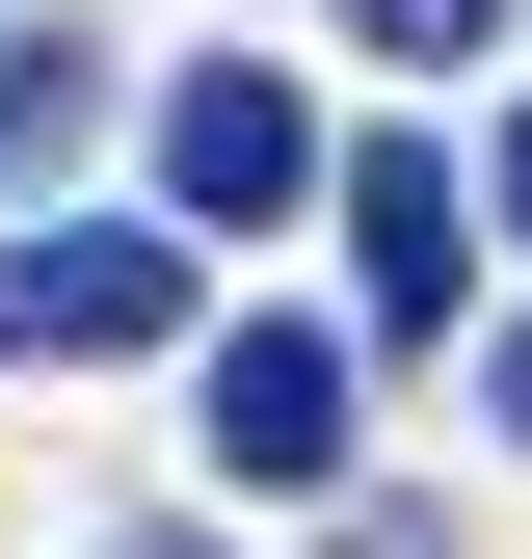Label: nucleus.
I'll return each mask as SVG.
<instances>
[{
	"label": "nucleus",
	"instance_id": "423d86ee",
	"mask_svg": "<svg viewBox=\"0 0 532 559\" xmlns=\"http://www.w3.org/2000/svg\"><path fill=\"white\" fill-rule=\"evenodd\" d=\"M347 27L399 53V81H426V53H480V27H506V0H347Z\"/></svg>",
	"mask_w": 532,
	"mask_h": 559
},
{
	"label": "nucleus",
	"instance_id": "0eeeda50",
	"mask_svg": "<svg viewBox=\"0 0 532 559\" xmlns=\"http://www.w3.org/2000/svg\"><path fill=\"white\" fill-rule=\"evenodd\" d=\"M480 400H506V453H532V320H506V346H480Z\"/></svg>",
	"mask_w": 532,
	"mask_h": 559
},
{
	"label": "nucleus",
	"instance_id": "6e6552de",
	"mask_svg": "<svg viewBox=\"0 0 532 559\" xmlns=\"http://www.w3.org/2000/svg\"><path fill=\"white\" fill-rule=\"evenodd\" d=\"M480 214H506V240H532V133H506V160H480Z\"/></svg>",
	"mask_w": 532,
	"mask_h": 559
},
{
	"label": "nucleus",
	"instance_id": "f03ea898",
	"mask_svg": "<svg viewBox=\"0 0 532 559\" xmlns=\"http://www.w3.org/2000/svg\"><path fill=\"white\" fill-rule=\"evenodd\" d=\"M319 187V107L266 81V53H214V81L160 107V240H240V214H293Z\"/></svg>",
	"mask_w": 532,
	"mask_h": 559
},
{
	"label": "nucleus",
	"instance_id": "7ed1b4c3",
	"mask_svg": "<svg viewBox=\"0 0 532 559\" xmlns=\"http://www.w3.org/2000/svg\"><path fill=\"white\" fill-rule=\"evenodd\" d=\"M347 453V320H240L214 346V479H319Z\"/></svg>",
	"mask_w": 532,
	"mask_h": 559
},
{
	"label": "nucleus",
	"instance_id": "39448f33",
	"mask_svg": "<svg viewBox=\"0 0 532 559\" xmlns=\"http://www.w3.org/2000/svg\"><path fill=\"white\" fill-rule=\"evenodd\" d=\"M53 133H81V53H27V27H0V160H53Z\"/></svg>",
	"mask_w": 532,
	"mask_h": 559
},
{
	"label": "nucleus",
	"instance_id": "20e7f679",
	"mask_svg": "<svg viewBox=\"0 0 532 559\" xmlns=\"http://www.w3.org/2000/svg\"><path fill=\"white\" fill-rule=\"evenodd\" d=\"M452 240H480V214H452V160H399V133H373V160H347V266H373V320H452V294H480Z\"/></svg>",
	"mask_w": 532,
	"mask_h": 559
},
{
	"label": "nucleus",
	"instance_id": "f257e3e1",
	"mask_svg": "<svg viewBox=\"0 0 532 559\" xmlns=\"http://www.w3.org/2000/svg\"><path fill=\"white\" fill-rule=\"evenodd\" d=\"M0 346H27V373L186 346V240H160V214H27V240H0Z\"/></svg>",
	"mask_w": 532,
	"mask_h": 559
},
{
	"label": "nucleus",
	"instance_id": "1a4fd4ad",
	"mask_svg": "<svg viewBox=\"0 0 532 559\" xmlns=\"http://www.w3.org/2000/svg\"><path fill=\"white\" fill-rule=\"evenodd\" d=\"M160 559H186V533H160Z\"/></svg>",
	"mask_w": 532,
	"mask_h": 559
}]
</instances>
